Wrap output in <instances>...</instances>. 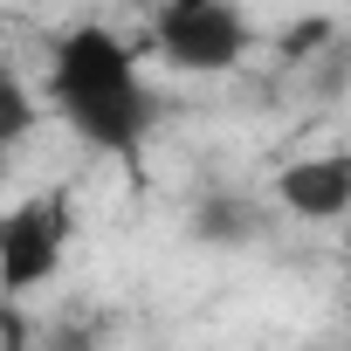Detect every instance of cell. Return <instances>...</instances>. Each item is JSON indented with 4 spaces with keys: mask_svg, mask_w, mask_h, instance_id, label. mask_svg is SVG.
I'll return each instance as SVG.
<instances>
[{
    "mask_svg": "<svg viewBox=\"0 0 351 351\" xmlns=\"http://www.w3.org/2000/svg\"><path fill=\"white\" fill-rule=\"evenodd\" d=\"M42 97L56 104V117L104 158H131L152 124H158V97L138 76V56L124 35L83 21L62 28L49 42V69H42Z\"/></svg>",
    "mask_w": 351,
    "mask_h": 351,
    "instance_id": "cell-1",
    "label": "cell"
},
{
    "mask_svg": "<svg viewBox=\"0 0 351 351\" xmlns=\"http://www.w3.org/2000/svg\"><path fill=\"white\" fill-rule=\"evenodd\" d=\"M69 234H76L69 186H49V193H28L14 207H0V303H21V296L49 289L62 276Z\"/></svg>",
    "mask_w": 351,
    "mask_h": 351,
    "instance_id": "cell-2",
    "label": "cell"
},
{
    "mask_svg": "<svg viewBox=\"0 0 351 351\" xmlns=\"http://www.w3.org/2000/svg\"><path fill=\"white\" fill-rule=\"evenodd\" d=\"M269 200L296 221H351V152H310L276 172Z\"/></svg>",
    "mask_w": 351,
    "mask_h": 351,
    "instance_id": "cell-4",
    "label": "cell"
},
{
    "mask_svg": "<svg viewBox=\"0 0 351 351\" xmlns=\"http://www.w3.org/2000/svg\"><path fill=\"white\" fill-rule=\"evenodd\" d=\"M303 76H310V90L330 104V97H351V35H337L317 62H303Z\"/></svg>",
    "mask_w": 351,
    "mask_h": 351,
    "instance_id": "cell-8",
    "label": "cell"
},
{
    "mask_svg": "<svg viewBox=\"0 0 351 351\" xmlns=\"http://www.w3.org/2000/svg\"><path fill=\"white\" fill-rule=\"evenodd\" d=\"M35 351H110V317L69 303V310H56V317L35 330Z\"/></svg>",
    "mask_w": 351,
    "mask_h": 351,
    "instance_id": "cell-6",
    "label": "cell"
},
{
    "mask_svg": "<svg viewBox=\"0 0 351 351\" xmlns=\"http://www.w3.org/2000/svg\"><path fill=\"white\" fill-rule=\"evenodd\" d=\"M186 234H193L200 248L234 255V248H248V241L262 234V200L241 193V186H207V193L193 200V214H186Z\"/></svg>",
    "mask_w": 351,
    "mask_h": 351,
    "instance_id": "cell-5",
    "label": "cell"
},
{
    "mask_svg": "<svg viewBox=\"0 0 351 351\" xmlns=\"http://www.w3.org/2000/svg\"><path fill=\"white\" fill-rule=\"evenodd\" d=\"M344 255H351V221H344Z\"/></svg>",
    "mask_w": 351,
    "mask_h": 351,
    "instance_id": "cell-10",
    "label": "cell"
},
{
    "mask_svg": "<svg viewBox=\"0 0 351 351\" xmlns=\"http://www.w3.org/2000/svg\"><path fill=\"white\" fill-rule=\"evenodd\" d=\"M35 117H42V104H35V90L14 76V69H0V152H14L28 131H35Z\"/></svg>",
    "mask_w": 351,
    "mask_h": 351,
    "instance_id": "cell-7",
    "label": "cell"
},
{
    "mask_svg": "<svg viewBox=\"0 0 351 351\" xmlns=\"http://www.w3.org/2000/svg\"><path fill=\"white\" fill-rule=\"evenodd\" d=\"M330 42H337V21H330V14H310V21H289L276 49H282L289 62H317V56H324Z\"/></svg>",
    "mask_w": 351,
    "mask_h": 351,
    "instance_id": "cell-9",
    "label": "cell"
},
{
    "mask_svg": "<svg viewBox=\"0 0 351 351\" xmlns=\"http://www.w3.org/2000/svg\"><path fill=\"white\" fill-rule=\"evenodd\" d=\"M255 49V28L234 0H158L152 14V56L180 76H228Z\"/></svg>",
    "mask_w": 351,
    "mask_h": 351,
    "instance_id": "cell-3",
    "label": "cell"
}]
</instances>
